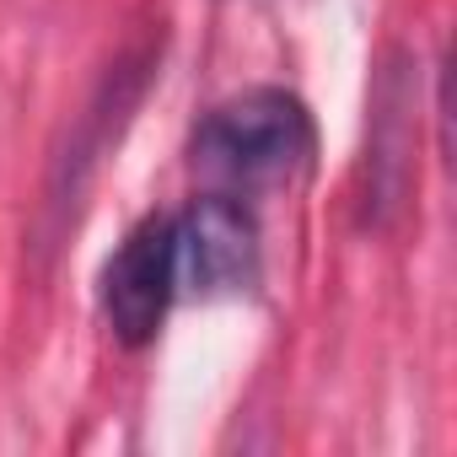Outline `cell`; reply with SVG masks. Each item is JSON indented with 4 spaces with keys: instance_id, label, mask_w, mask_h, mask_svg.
<instances>
[{
    "instance_id": "obj_1",
    "label": "cell",
    "mask_w": 457,
    "mask_h": 457,
    "mask_svg": "<svg viewBox=\"0 0 457 457\" xmlns=\"http://www.w3.org/2000/svg\"><path fill=\"white\" fill-rule=\"evenodd\" d=\"M318 162V124L307 103L286 87H253L215 103L194 129V172L210 194L259 199L291 188Z\"/></svg>"
},
{
    "instance_id": "obj_2",
    "label": "cell",
    "mask_w": 457,
    "mask_h": 457,
    "mask_svg": "<svg viewBox=\"0 0 457 457\" xmlns=\"http://www.w3.org/2000/svg\"><path fill=\"white\" fill-rule=\"evenodd\" d=\"M172 296H178V220L145 215L103 264V318L113 339L129 350L151 345Z\"/></svg>"
},
{
    "instance_id": "obj_3",
    "label": "cell",
    "mask_w": 457,
    "mask_h": 457,
    "mask_svg": "<svg viewBox=\"0 0 457 457\" xmlns=\"http://www.w3.org/2000/svg\"><path fill=\"white\" fill-rule=\"evenodd\" d=\"M178 220V291L232 296L259 280V226L243 199L199 194Z\"/></svg>"
}]
</instances>
